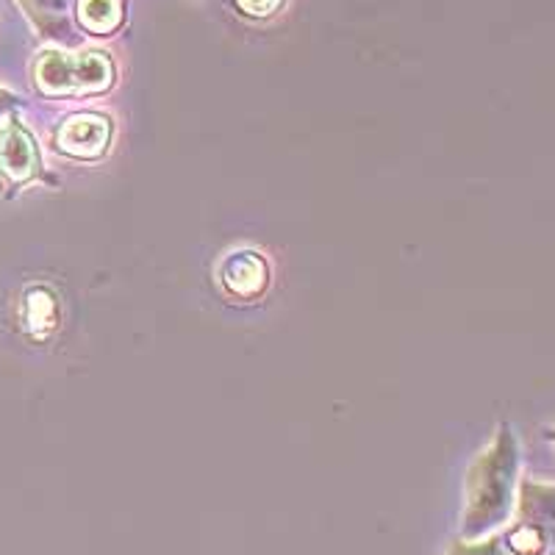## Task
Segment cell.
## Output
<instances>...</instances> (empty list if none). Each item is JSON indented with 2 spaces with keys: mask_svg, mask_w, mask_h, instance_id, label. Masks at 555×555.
Masks as SVG:
<instances>
[{
  "mask_svg": "<svg viewBox=\"0 0 555 555\" xmlns=\"http://www.w3.org/2000/svg\"><path fill=\"white\" fill-rule=\"evenodd\" d=\"M553 442H555V430H553Z\"/></svg>",
  "mask_w": 555,
  "mask_h": 555,
  "instance_id": "7c38bea8",
  "label": "cell"
},
{
  "mask_svg": "<svg viewBox=\"0 0 555 555\" xmlns=\"http://www.w3.org/2000/svg\"><path fill=\"white\" fill-rule=\"evenodd\" d=\"M78 17L83 26L95 34H108L120 26L122 3L120 0H81L78 3Z\"/></svg>",
  "mask_w": 555,
  "mask_h": 555,
  "instance_id": "52a82bcc",
  "label": "cell"
},
{
  "mask_svg": "<svg viewBox=\"0 0 555 555\" xmlns=\"http://www.w3.org/2000/svg\"><path fill=\"white\" fill-rule=\"evenodd\" d=\"M37 81L48 95L101 92L112 81V64L103 53H87L78 62H69L62 53H44L37 67Z\"/></svg>",
  "mask_w": 555,
  "mask_h": 555,
  "instance_id": "3957f363",
  "label": "cell"
},
{
  "mask_svg": "<svg viewBox=\"0 0 555 555\" xmlns=\"http://www.w3.org/2000/svg\"><path fill=\"white\" fill-rule=\"evenodd\" d=\"M514 505H517V519L500 537L505 553L544 555L555 547V483L525 480Z\"/></svg>",
  "mask_w": 555,
  "mask_h": 555,
  "instance_id": "7a4b0ae2",
  "label": "cell"
},
{
  "mask_svg": "<svg viewBox=\"0 0 555 555\" xmlns=\"http://www.w3.org/2000/svg\"><path fill=\"white\" fill-rule=\"evenodd\" d=\"M222 284L231 295L253 297L259 295L267 284V267L256 253H234L222 264Z\"/></svg>",
  "mask_w": 555,
  "mask_h": 555,
  "instance_id": "8992f818",
  "label": "cell"
},
{
  "mask_svg": "<svg viewBox=\"0 0 555 555\" xmlns=\"http://www.w3.org/2000/svg\"><path fill=\"white\" fill-rule=\"evenodd\" d=\"M59 147L69 156H101L108 142V120L95 117V114H81V117H69L56 137Z\"/></svg>",
  "mask_w": 555,
  "mask_h": 555,
  "instance_id": "277c9868",
  "label": "cell"
},
{
  "mask_svg": "<svg viewBox=\"0 0 555 555\" xmlns=\"http://www.w3.org/2000/svg\"><path fill=\"white\" fill-rule=\"evenodd\" d=\"M12 106V95H7V92H0V112H3V108H9Z\"/></svg>",
  "mask_w": 555,
  "mask_h": 555,
  "instance_id": "8fae6325",
  "label": "cell"
},
{
  "mask_svg": "<svg viewBox=\"0 0 555 555\" xmlns=\"http://www.w3.org/2000/svg\"><path fill=\"white\" fill-rule=\"evenodd\" d=\"M39 156L34 139L20 122H7L0 128V170L12 181H26L37 172Z\"/></svg>",
  "mask_w": 555,
  "mask_h": 555,
  "instance_id": "5b68a950",
  "label": "cell"
},
{
  "mask_svg": "<svg viewBox=\"0 0 555 555\" xmlns=\"http://www.w3.org/2000/svg\"><path fill=\"white\" fill-rule=\"evenodd\" d=\"M519 453L517 439L508 430L498 436L467 478V508H464V539L492 537L514 512Z\"/></svg>",
  "mask_w": 555,
  "mask_h": 555,
  "instance_id": "6da1fadb",
  "label": "cell"
},
{
  "mask_svg": "<svg viewBox=\"0 0 555 555\" xmlns=\"http://www.w3.org/2000/svg\"><path fill=\"white\" fill-rule=\"evenodd\" d=\"M448 555H508L505 553L500 537H483V539H467L450 547Z\"/></svg>",
  "mask_w": 555,
  "mask_h": 555,
  "instance_id": "9c48e42d",
  "label": "cell"
},
{
  "mask_svg": "<svg viewBox=\"0 0 555 555\" xmlns=\"http://www.w3.org/2000/svg\"><path fill=\"white\" fill-rule=\"evenodd\" d=\"M236 3H240L247 14H253V17H267V14L275 12L284 0H236Z\"/></svg>",
  "mask_w": 555,
  "mask_h": 555,
  "instance_id": "30bf717a",
  "label": "cell"
},
{
  "mask_svg": "<svg viewBox=\"0 0 555 555\" xmlns=\"http://www.w3.org/2000/svg\"><path fill=\"white\" fill-rule=\"evenodd\" d=\"M23 7L37 20V26L42 31H53L56 26H62V17L67 12V0H23Z\"/></svg>",
  "mask_w": 555,
  "mask_h": 555,
  "instance_id": "ba28073f",
  "label": "cell"
}]
</instances>
